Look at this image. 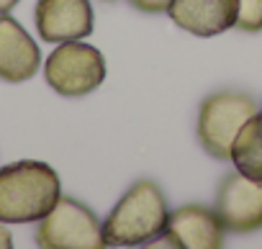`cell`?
Listing matches in <instances>:
<instances>
[{
    "instance_id": "1",
    "label": "cell",
    "mask_w": 262,
    "mask_h": 249,
    "mask_svg": "<svg viewBox=\"0 0 262 249\" xmlns=\"http://www.w3.org/2000/svg\"><path fill=\"white\" fill-rule=\"evenodd\" d=\"M167 198L155 180H137L103 221L105 246H144L165 234Z\"/></svg>"
},
{
    "instance_id": "2",
    "label": "cell",
    "mask_w": 262,
    "mask_h": 249,
    "mask_svg": "<svg viewBox=\"0 0 262 249\" xmlns=\"http://www.w3.org/2000/svg\"><path fill=\"white\" fill-rule=\"evenodd\" d=\"M62 198V183L47 162H13L0 167V223L41 221Z\"/></svg>"
},
{
    "instance_id": "3",
    "label": "cell",
    "mask_w": 262,
    "mask_h": 249,
    "mask_svg": "<svg viewBox=\"0 0 262 249\" xmlns=\"http://www.w3.org/2000/svg\"><path fill=\"white\" fill-rule=\"evenodd\" d=\"M257 100L247 93L236 90H221L203 98L198 108V123L195 137L206 154L213 160H231V144L239 134V129L257 113Z\"/></svg>"
},
{
    "instance_id": "4",
    "label": "cell",
    "mask_w": 262,
    "mask_h": 249,
    "mask_svg": "<svg viewBox=\"0 0 262 249\" xmlns=\"http://www.w3.org/2000/svg\"><path fill=\"white\" fill-rule=\"evenodd\" d=\"M36 244L41 249H103V223L77 198L62 195L57 206L39 221Z\"/></svg>"
},
{
    "instance_id": "5",
    "label": "cell",
    "mask_w": 262,
    "mask_h": 249,
    "mask_svg": "<svg viewBox=\"0 0 262 249\" xmlns=\"http://www.w3.org/2000/svg\"><path fill=\"white\" fill-rule=\"evenodd\" d=\"M49 87L64 98H82L105 80V57L82 41H62L44 64Z\"/></svg>"
},
{
    "instance_id": "6",
    "label": "cell",
    "mask_w": 262,
    "mask_h": 249,
    "mask_svg": "<svg viewBox=\"0 0 262 249\" xmlns=\"http://www.w3.org/2000/svg\"><path fill=\"white\" fill-rule=\"evenodd\" d=\"M213 211L221 218L226 231H234V234L259 231L262 229V185L249 180L239 170L229 172L219 183Z\"/></svg>"
},
{
    "instance_id": "7",
    "label": "cell",
    "mask_w": 262,
    "mask_h": 249,
    "mask_svg": "<svg viewBox=\"0 0 262 249\" xmlns=\"http://www.w3.org/2000/svg\"><path fill=\"white\" fill-rule=\"evenodd\" d=\"M224 223L213 208L203 203H188L170 211L165 234L160 236L162 246L183 249H221L224 246Z\"/></svg>"
},
{
    "instance_id": "8",
    "label": "cell",
    "mask_w": 262,
    "mask_h": 249,
    "mask_svg": "<svg viewBox=\"0 0 262 249\" xmlns=\"http://www.w3.org/2000/svg\"><path fill=\"white\" fill-rule=\"evenodd\" d=\"M34 21L49 44L80 41L93 34V6L90 0H39Z\"/></svg>"
},
{
    "instance_id": "9",
    "label": "cell",
    "mask_w": 262,
    "mask_h": 249,
    "mask_svg": "<svg viewBox=\"0 0 262 249\" xmlns=\"http://www.w3.org/2000/svg\"><path fill=\"white\" fill-rule=\"evenodd\" d=\"M170 18L193 36H219L236 26L239 0H172Z\"/></svg>"
},
{
    "instance_id": "10",
    "label": "cell",
    "mask_w": 262,
    "mask_h": 249,
    "mask_svg": "<svg viewBox=\"0 0 262 249\" xmlns=\"http://www.w3.org/2000/svg\"><path fill=\"white\" fill-rule=\"evenodd\" d=\"M41 52L24 26L8 13L0 16V80L26 82L39 72Z\"/></svg>"
},
{
    "instance_id": "11",
    "label": "cell",
    "mask_w": 262,
    "mask_h": 249,
    "mask_svg": "<svg viewBox=\"0 0 262 249\" xmlns=\"http://www.w3.org/2000/svg\"><path fill=\"white\" fill-rule=\"evenodd\" d=\"M231 162L242 175L262 185V110H257L239 129L231 144Z\"/></svg>"
},
{
    "instance_id": "12",
    "label": "cell",
    "mask_w": 262,
    "mask_h": 249,
    "mask_svg": "<svg viewBox=\"0 0 262 249\" xmlns=\"http://www.w3.org/2000/svg\"><path fill=\"white\" fill-rule=\"evenodd\" d=\"M236 29L247 34L262 31V0H239Z\"/></svg>"
},
{
    "instance_id": "13",
    "label": "cell",
    "mask_w": 262,
    "mask_h": 249,
    "mask_svg": "<svg viewBox=\"0 0 262 249\" xmlns=\"http://www.w3.org/2000/svg\"><path fill=\"white\" fill-rule=\"evenodd\" d=\"M128 3L142 13H167L172 0H128Z\"/></svg>"
},
{
    "instance_id": "14",
    "label": "cell",
    "mask_w": 262,
    "mask_h": 249,
    "mask_svg": "<svg viewBox=\"0 0 262 249\" xmlns=\"http://www.w3.org/2000/svg\"><path fill=\"white\" fill-rule=\"evenodd\" d=\"M13 246V236L6 226H0V249H11Z\"/></svg>"
},
{
    "instance_id": "15",
    "label": "cell",
    "mask_w": 262,
    "mask_h": 249,
    "mask_svg": "<svg viewBox=\"0 0 262 249\" xmlns=\"http://www.w3.org/2000/svg\"><path fill=\"white\" fill-rule=\"evenodd\" d=\"M16 3H18V0H0V16L8 13V11H13V8H16Z\"/></svg>"
},
{
    "instance_id": "16",
    "label": "cell",
    "mask_w": 262,
    "mask_h": 249,
    "mask_svg": "<svg viewBox=\"0 0 262 249\" xmlns=\"http://www.w3.org/2000/svg\"><path fill=\"white\" fill-rule=\"evenodd\" d=\"M105 3H113V0H105Z\"/></svg>"
}]
</instances>
